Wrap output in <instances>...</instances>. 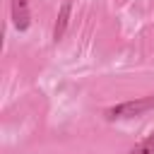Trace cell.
<instances>
[{"mask_svg":"<svg viewBox=\"0 0 154 154\" xmlns=\"http://www.w3.org/2000/svg\"><path fill=\"white\" fill-rule=\"evenodd\" d=\"M154 108V94L152 96H142V99H135V101H125V103H118L113 108H106V118L108 120H125V118H137L147 111Z\"/></svg>","mask_w":154,"mask_h":154,"instance_id":"obj_1","label":"cell"},{"mask_svg":"<svg viewBox=\"0 0 154 154\" xmlns=\"http://www.w3.org/2000/svg\"><path fill=\"white\" fill-rule=\"evenodd\" d=\"M12 2V22L19 31H26L31 24V14H29V0H10Z\"/></svg>","mask_w":154,"mask_h":154,"instance_id":"obj_2","label":"cell"},{"mask_svg":"<svg viewBox=\"0 0 154 154\" xmlns=\"http://www.w3.org/2000/svg\"><path fill=\"white\" fill-rule=\"evenodd\" d=\"M70 10H72V2H70V0H65V2L60 5V10H58V19H55V26H53V41H55V43H58V41L65 36V31H67Z\"/></svg>","mask_w":154,"mask_h":154,"instance_id":"obj_3","label":"cell"},{"mask_svg":"<svg viewBox=\"0 0 154 154\" xmlns=\"http://www.w3.org/2000/svg\"><path fill=\"white\" fill-rule=\"evenodd\" d=\"M128 154H154V132H152L149 137H144L140 144H135Z\"/></svg>","mask_w":154,"mask_h":154,"instance_id":"obj_4","label":"cell"}]
</instances>
